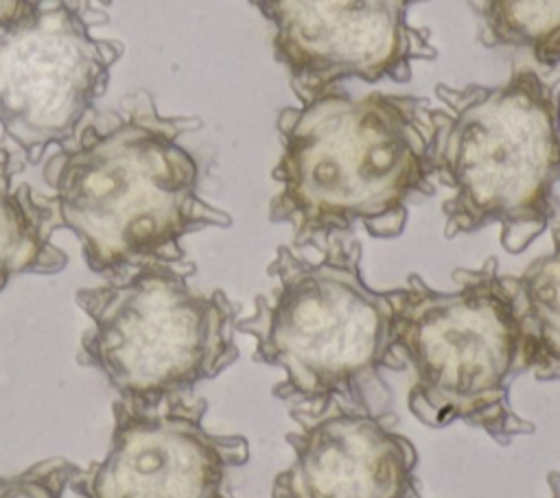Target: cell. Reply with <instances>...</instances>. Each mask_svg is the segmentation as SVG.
Wrapping results in <instances>:
<instances>
[{"label":"cell","instance_id":"6da1fadb","mask_svg":"<svg viewBox=\"0 0 560 498\" xmlns=\"http://www.w3.org/2000/svg\"><path fill=\"white\" fill-rule=\"evenodd\" d=\"M197 116H164L136 90L48 155L44 181L59 229H70L90 271L118 275L147 264H188L182 238L230 227L232 216L201 199L199 166L179 135Z\"/></svg>","mask_w":560,"mask_h":498},{"label":"cell","instance_id":"7a4b0ae2","mask_svg":"<svg viewBox=\"0 0 560 498\" xmlns=\"http://www.w3.org/2000/svg\"><path fill=\"white\" fill-rule=\"evenodd\" d=\"M280 190L269 221L287 223L302 247L361 225L372 238H396L409 203L435 190L433 122L427 100L341 85L278 111Z\"/></svg>","mask_w":560,"mask_h":498},{"label":"cell","instance_id":"3957f363","mask_svg":"<svg viewBox=\"0 0 560 498\" xmlns=\"http://www.w3.org/2000/svg\"><path fill=\"white\" fill-rule=\"evenodd\" d=\"M302 247L280 245L267 266L271 288L236 319L254 339L256 360L278 367L271 393L291 408L346 406L389 411L383 371H405L394 352V295L361 273V245L339 234Z\"/></svg>","mask_w":560,"mask_h":498},{"label":"cell","instance_id":"277c9868","mask_svg":"<svg viewBox=\"0 0 560 498\" xmlns=\"http://www.w3.org/2000/svg\"><path fill=\"white\" fill-rule=\"evenodd\" d=\"M560 83L532 68L501 85H435L431 107L444 236L499 225L501 247L523 253L553 221L560 183Z\"/></svg>","mask_w":560,"mask_h":498},{"label":"cell","instance_id":"5b68a950","mask_svg":"<svg viewBox=\"0 0 560 498\" xmlns=\"http://www.w3.org/2000/svg\"><path fill=\"white\" fill-rule=\"evenodd\" d=\"M453 282L438 290L411 273L392 290L394 352L413 378L407 406L424 426L464 422L510 446L536 430L510 404V387L525 374L512 275L488 258L455 269Z\"/></svg>","mask_w":560,"mask_h":498},{"label":"cell","instance_id":"8992f818","mask_svg":"<svg viewBox=\"0 0 560 498\" xmlns=\"http://www.w3.org/2000/svg\"><path fill=\"white\" fill-rule=\"evenodd\" d=\"M195 264H147L79 288L88 315L79 365L96 369L129 406L186 395L238 358L236 306L188 284Z\"/></svg>","mask_w":560,"mask_h":498},{"label":"cell","instance_id":"52a82bcc","mask_svg":"<svg viewBox=\"0 0 560 498\" xmlns=\"http://www.w3.org/2000/svg\"><path fill=\"white\" fill-rule=\"evenodd\" d=\"M103 20L88 0H26L0 28V124L26 164L70 144L107 90L125 46L90 33Z\"/></svg>","mask_w":560,"mask_h":498},{"label":"cell","instance_id":"ba28073f","mask_svg":"<svg viewBox=\"0 0 560 498\" xmlns=\"http://www.w3.org/2000/svg\"><path fill=\"white\" fill-rule=\"evenodd\" d=\"M422 0H249L271 24L276 59L298 100L346 79L405 83L413 63L435 59L424 28L409 22Z\"/></svg>","mask_w":560,"mask_h":498},{"label":"cell","instance_id":"9c48e42d","mask_svg":"<svg viewBox=\"0 0 560 498\" xmlns=\"http://www.w3.org/2000/svg\"><path fill=\"white\" fill-rule=\"evenodd\" d=\"M208 402L175 395L155 406L114 402L109 450L81 470L79 498H228L225 476L249 459L243 435L203 426Z\"/></svg>","mask_w":560,"mask_h":498},{"label":"cell","instance_id":"30bf717a","mask_svg":"<svg viewBox=\"0 0 560 498\" xmlns=\"http://www.w3.org/2000/svg\"><path fill=\"white\" fill-rule=\"evenodd\" d=\"M298 430L284 435L291 463L273 478L271 498H420L418 452L394 426L392 411L370 413L337 400L289 408Z\"/></svg>","mask_w":560,"mask_h":498},{"label":"cell","instance_id":"8fae6325","mask_svg":"<svg viewBox=\"0 0 560 498\" xmlns=\"http://www.w3.org/2000/svg\"><path fill=\"white\" fill-rule=\"evenodd\" d=\"M20 168L0 144V290L15 275H52L68 264L66 251L52 242L59 225L48 194L15 181Z\"/></svg>","mask_w":560,"mask_h":498},{"label":"cell","instance_id":"7c38bea8","mask_svg":"<svg viewBox=\"0 0 560 498\" xmlns=\"http://www.w3.org/2000/svg\"><path fill=\"white\" fill-rule=\"evenodd\" d=\"M512 290L523 336V367L536 380L560 378V225L553 227V247L536 258Z\"/></svg>","mask_w":560,"mask_h":498},{"label":"cell","instance_id":"4fadbf2b","mask_svg":"<svg viewBox=\"0 0 560 498\" xmlns=\"http://www.w3.org/2000/svg\"><path fill=\"white\" fill-rule=\"evenodd\" d=\"M488 48L525 50L547 70L560 63V0H466Z\"/></svg>","mask_w":560,"mask_h":498},{"label":"cell","instance_id":"5bb4252c","mask_svg":"<svg viewBox=\"0 0 560 498\" xmlns=\"http://www.w3.org/2000/svg\"><path fill=\"white\" fill-rule=\"evenodd\" d=\"M81 467L68 459H46L20 474H0V498H63Z\"/></svg>","mask_w":560,"mask_h":498},{"label":"cell","instance_id":"9a60e30c","mask_svg":"<svg viewBox=\"0 0 560 498\" xmlns=\"http://www.w3.org/2000/svg\"><path fill=\"white\" fill-rule=\"evenodd\" d=\"M26 0H0V28L11 24L24 9Z\"/></svg>","mask_w":560,"mask_h":498},{"label":"cell","instance_id":"2e32d148","mask_svg":"<svg viewBox=\"0 0 560 498\" xmlns=\"http://www.w3.org/2000/svg\"><path fill=\"white\" fill-rule=\"evenodd\" d=\"M547 487H549V498H560V472L547 474Z\"/></svg>","mask_w":560,"mask_h":498},{"label":"cell","instance_id":"e0dca14e","mask_svg":"<svg viewBox=\"0 0 560 498\" xmlns=\"http://www.w3.org/2000/svg\"><path fill=\"white\" fill-rule=\"evenodd\" d=\"M101 2H103V4H109V2H112V0H101Z\"/></svg>","mask_w":560,"mask_h":498}]
</instances>
